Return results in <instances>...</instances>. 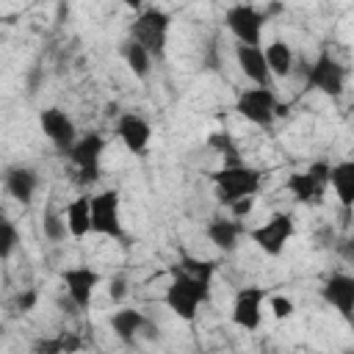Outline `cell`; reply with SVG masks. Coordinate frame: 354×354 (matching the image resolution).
<instances>
[{
  "label": "cell",
  "instance_id": "1",
  "mask_svg": "<svg viewBox=\"0 0 354 354\" xmlns=\"http://www.w3.org/2000/svg\"><path fill=\"white\" fill-rule=\"evenodd\" d=\"M171 279L163 290V304L185 324L196 321L199 315V307H205L210 301V285L213 282H205L199 277H191V274H183V271H169Z\"/></svg>",
  "mask_w": 354,
  "mask_h": 354
},
{
  "label": "cell",
  "instance_id": "2",
  "mask_svg": "<svg viewBox=\"0 0 354 354\" xmlns=\"http://www.w3.org/2000/svg\"><path fill=\"white\" fill-rule=\"evenodd\" d=\"M169 30H171V14L152 6V8H141L136 11L130 28H127V39L138 41L152 61H163L166 58V47H169Z\"/></svg>",
  "mask_w": 354,
  "mask_h": 354
},
{
  "label": "cell",
  "instance_id": "3",
  "mask_svg": "<svg viewBox=\"0 0 354 354\" xmlns=\"http://www.w3.org/2000/svg\"><path fill=\"white\" fill-rule=\"evenodd\" d=\"M213 194L221 205H232L235 199L243 196H257L263 185V171L249 166V163H224L216 171H210Z\"/></svg>",
  "mask_w": 354,
  "mask_h": 354
},
{
  "label": "cell",
  "instance_id": "4",
  "mask_svg": "<svg viewBox=\"0 0 354 354\" xmlns=\"http://www.w3.org/2000/svg\"><path fill=\"white\" fill-rule=\"evenodd\" d=\"M235 111L254 127L268 130V127H274L277 116L282 113V105H279L274 86H254V88H243L235 97Z\"/></svg>",
  "mask_w": 354,
  "mask_h": 354
},
{
  "label": "cell",
  "instance_id": "5",
  "mask_svg": "<svg viewBox=\"0 0 354 354\" xmlns=\"http://www.w3.org/2000/svg\"><path fill=\"white\" fill-rule=\"evenodd\" d=\"M296 235V218L288 213V210H277L271 213L260 227H254L249 232L252 243L268 254V257H279L285 252V246L290 243V238Z\"/></svg>",
  "mask_w": 354,
  "mask_h": 354
},
{
  "label": "cell",
  "instance_id": "6",
  "mask_svg": "<svg viewBox=\"0 0 354 354\" xmlns=\"http://www.w3.org/2000/svg\"><path fill=\"white\" fill-rule=\"evenodd\" d=\"M326 185H329V163L326 160H313L304 171H293L285 180L288 194L299 205H321Z\"/></svg>",
  "mask_w": 354,
  "mask_h": 354
},
{
  "label": "cell",
  "instance_id": "7",
  "mask_svg": "<svg viewBox=\"0 0 354 354\" xmlns=\"http://www.w3.org/2000/svg\"><path fill=\"white\" fill-rule=\"evenodd\" d=\"M105 147H108L105 136L97 133V130H88V133L77 136V138L72 141V147L66 149L69 163L77 169V174H80L83 183H94V180H100V163H102Z\"/></svg>",
  "mask_w": 354,
  "mask_h": 354
},
{
  "label": "cell",
  "instance_id": "8",
  "mask_svg": "<svg viewBox=\"0 0 354 354\" xmlns=\"http://www.w3.org/2000/svg\"><path fill=\"white\" fill-rule=\"evenodd\" d=\"M266 22H268V14L252 3H235L224 11V25L238 44H260Z\"/></svg>",
  "mask_w": 354,
  "mask_h": 354
},
{
  "label": "cell",
  "instance_id": "9",
  "mask_svg": "<svg viewBox=\"0 0 354 354\" xmlns=\"http://www.w3.org/2000/svg\"><path fill=\"white\" fill-rule=\"evenodd\" d=\"M346 66L332 53H318V58L304 69L307 88H315L326 97H340L346 91Z\"/></svg>",
  "mask_w": 354,
  "mask_h": 354
},
{
  "label": "cell",
  "instance_id": "10",
  "mask_svg": "<svg viewBox=\"0 0 354 354\" xmlns=\"http://www.w3.org/2000/svg\"><path fill=\"white\" fill-rule=\"evenodd\" d=\"M91 232L122 238V196L116 188H105L91 196Z\"/></svg>",
  "mask_w": 354,
  "mask_h": 354
},
{
  "label": "cell",
  "instance_id": "11",
  "mask_svg": "<svg viewBox=\"0 0 354 354\" xmlns=\"http://www.w3.org/2000/svg\"><path fill=\"white\" fill-rule=\"evenodd\" d=\"M263 304H266V288H260V285L238 288L232 296L230 321L243 332H254L263 324Z\"/></svg>",
  "mask_w": 354,
  "mask_h": 354
},
{
  "label": "cell",
  "instance_id": "12",
  "mask_svg": "<svg viewBox=\"0 0 354 354\" xmlns=\"http://www.w3.org/2000/svg\"><path fill=\"white\" fill-rule=\"evenodd\" d=\"M61 282L66 288V296L69 301L77 307V310H88L91 301H94V293L102 282L100 271L88 268V266H69L61 271Z\"/></svg>",
  "mask_w": 354,
  "mask_h": 354
},
{
  "label": "cell",
  "instance_id": "13",
  "mask_svg": "<svg viewBox=\"0 0 354 354\" xmlns=\"http://www.w3.org/2000/svg\"><path fill=\"white\" fill-rule=\"evenodd\" d=\"M39 127H41L44 138H47L55 149H61V152H66V149L72 147V141L77 138L75 119H72L64 108H58V105H50V108H44V111L39 113Z\"/></svg>",
  "mask_w": 354,
  "mask_h": 354
},
{
  "label": "cell",
  "instance_id": "14",
  "mask_svg": "<svg viewBox=\"0 0 354 354\" xmlns=\"http://www.w3.org/2000/svg\"><path fill=\"white\" fill-rule=\"evenodd\" d=\"M116 136H119V141L124 144L127 152L144 155L149 141H152V124L138 113H122L116 119Z\"/></svg>",
  "mask_w": 354,
  "mask_h": 354
},
{
  "label": "cell",
  "instance_id": "15",
  "mask_svg": "<svg viewBox=\"0 0 354 354\" xmlns=\"http://www.w3.org/2000/svg\"><path fill=\"white\" fill-rule=\"evenodd\" d=\"M321 296L326 304H332L346 321L354 315V277L351 274H332L321 285Z\"/></svg>",
  "mask_w": 354,
  "mask_h": 354
},
{
  "label": "cell",
  "instance_id": "16",
  "mask_svg": "<svg viewBox=\"0 0 354 354\" xmlns=\"http://www.w3.org/2000/svg\"><path fill=\"white\" fill-rule=\"evenodd\" d=\"M235 61L243 72V77H249L254 86H271V72L263 55L260 44H235Z\"/></svg>",
  "mask_w": 354,
  "mask_h": 354
},
{
  "label": "cell",
  "instance_id": "17",
  "mask_svg": "<svg viewBox=\"0 0 354 354\" xmlns=\"http://www.w3.org/2000/svg\"><path fill=\"white\" fill-rule=\"evenodd\" d=\"M205 235H207V241L216 246V249H221V252H235L238 249V243H241V238L246 235L243 232V224H241V218H227V216H213L210 221H207V227H205Z\"/></svg>",
  "mask_w": 354,
  "mask_h": 354
},
{
  "label": "cell",
  "instance_id": "18",
  "mask_svg": "<svg viewBox=\"0 0 354 354\" xmlns=\"http://www.w3.org/2000/svg\"><path fill=\"white\" fill-rule=\"evenodd\" d=\"M3 185H6V191H8L11 199L28 205L33 199L36 188H39V174L30 166H8L3 171Z\"/></svg>",
  "mask_w": 354,
  "mask_h": 354
},
{
  "label": "cell",
  "instance_id": "19",
  "mask_svg": "<svg viewBox=\"0 0 354 354\" xmlns=\"http://www.w3.org/2000/svg\"><path fill=\"white\" fill-rule=\"evenodd\" d=\"M64 221H66V230L72 238H86L91 232V194L75 196L64 207Z\"/></svg>",
  "mask_w": 354,
  "mask_h": 354
},
{
  "label": "cell",
  "instance_id": "20",
  "mask_svg": "<svg viewBox=\"0 0 354 354\" xmlns=\"http://www.w3.org/2000/svg\"><path fill=\"white\" fill-rule=\"evenodd\" d=\"M108 324H111L113 335H116L122 343H133V340L138 337V332H141V329H144L149 321H147L144 310H136V307H122V310L111 313Z\"/></svg>",
  "mask_w": 354,
  "mask_h": 354
},
{
  "label": "cell",
  "instance_id": "21",
  "mask_svg": "<svg viewBox=\"0 0 354 354\" xmlns=\"http://www.w3.org/2000/svg\"><path fill=\"white\" fill-rule=\"evenodd\" d=\"M263 55H266V64H268L271 77L282 80V77L293 75V69H296V53H293L290 44H285L282 39H274L271 44H266Z\"/></svg>",
  "mask_w": 354,
  "mask_h": 354
},
{
  "label": "cell",
  "instance_id": "22",
  "mask_svg": "<svg viewBox=\"0 0 354 354\" xmlns=\"http://www.w3.org/2000/svg\"><path fill=\"white\" fill-rule=\"evenodd\" d=\"M119 55H122V61H124V66L133 72V77H138V80H147L149 75H152V66H155V61H152V55L138 44V41H133V39H124L122 44H119Z\"/></svg>",
  "mask_w": 354,
  "mask_h": 354
},
{
  "label": "cell",
  "instance_id": "23",
  "mask_svg": "<svg viewBox=\"0 0 354 354\" xmlns=\"http://www.w3.org/2000/svg\"><path fill=\"white\" fill-rule=\"evenodd\" d=\"M329 185L335 188L340 205L348 210L354 205V160H340L329 166Z\"/></svg>",
  "mask_w": 354,
  "mask_h": 354
},
{
  "label": "cell",
  "instance_id": "24",
  "mask_svg": "<svg viewBox=\"0 0 354 354\" xmlns=\"http://www.w3.org/2000/svg\"><path fill=\"white\" fill-rule=\"evenodd\" d=\"M80 348H83V340L75 332H61L55 337H44V340L33 343V351H39V354H69V351H80Z\"/></svg>",
  "mask_w": 354,
  "mask_h": 354
},
{
  "label": "cell",
  "instance_id": "25",
  "mask_svg": "<svg viewBox=\"0 0 354 354\" xmlns=\"http://www.w3.org/2000/svg\"><path fill=\"white\" fill-rule=\"evenodd\" d=\"M169 271H183V274L199 277V279H205V282H213V277H216V260L194 257V254H180V260H177Z\"/></svg>",
  "mask_w": 354,
  "mask_h": 354
},
{
  "label": "cell",
  "instance_id": "26",
  "mask_svg": "<svg viewBox=\"0 0 354 354\" xmlns=\"http://www.w3.org/2000/svg\"><path fill=\"white\" fill-rule=\"evenodd\" d=\"M207 147H210L216 155H221L224 163H241V160H243L241 152H238V141H235V136H232L230 130H216V133H210V136H207Z\"/></svg>",
  "mask_w": 354,
  "mask_h": 354
},
{
  "label": "cell",
  "instance_id": "27",
  "mask_svg": "<svg viewBox=\"0 0 354 354\" xmlns=\"http://www.w3.org/2000/svg\"><path fill=\"white\" fill-rule=\"evenodd\" d=\"M41 232H44V238H47V241L61 243V241L69 235L66 221H64V213H58V210L47 207V210L41 213Z\"/></svg>",
  "mask_w": 354,
  "mask_h": 354
},
{
  "label": "cell",
  "instance_id": "28",
  "mask_svg": "<svg viewBox=\"0 0 354 354\" xmlns=\"http://www.w3.org/2000/svg\"><path fill=\"white\" fill-rule=\"evenodd\" d=\"M19 246V230L11 218H0V260H8Z\"/></svg>",
  "mask_w": 354,
  "mask_h": 354
},
{
  "label": "cell",
  "instance_id": "29",
  "mask_svg": "<svg viewBox=\"0 0 354 354\" xmlns=\"http://www.w3.org/2000/svg\"><path fill=\"white\" fill-rule=\"evenodd\" d=\"M268 307H271V315H274L277 321H285V318H290V315L296 313V304H293V299H288V296H271V299H268Z\"/></svg>",
  "mask_w": 354,
  "mask_h": 354
},
{
  "label": "cell",
  "instance_id": "30",
  "mask_svg": "<svg viewBox=\"0 0 354 354\" xmlns=\"http://www.w3.org/2000/svg\"><path fill=\"white\" fill-rule=\"evenodd\" d=\"M232 218H246L252 210H254V196H243V199H235L232 205H227Z\"/></svg>",
  "mask_w": 354,
  "mask_h": 354
},
{
  "label": "cell",
  "instance_id": "31",
  "mask_svg": "<svg viewBox=\"0 0 354 354\" xmlns=\"http://www.w3.org/2000/svg\"><path fill=\"white\" fill-rule=\"evenodd\" d=\"M36 301H39V293H36L33 288H28V290H22V293L17 296V310H22V313H30V310L36 307Z\"/></svg>",
  "mask_w": 354,
  "mask_h": 354
},
{
  "label": "cell",
  "instance_id": "32",
  "mask_svg": "<svg viewBox=\"0 0 354 354\" xmlns=\"http://www.w3.org/2000/svg\"><path fill=\"white\" fill-rule=\"evenodd\" d=\"M124 293H127V279L119 274V277H113V279H111V285H108V296H111L113 301H122V299H124Z\"/></svg>",
  "mask_w": 354,
  "mask_h": 354
},
{
  "label": "cell",
  "instance_id": "33",
  "mask_svg": "<svg viewBox=\"0 0 354 354\" xmlns=\"http://www.w3.org/2000/svg\"><path fill=\"white\" fill-rule=\"evenodd\" d=\"M122 6H127V8H133V11H141L144 8V0H119Z\"/></svg>",
  "mask_w": 354,
  "mask_h": 354
},
{
  "label": "cell",
  "instance_id": "34",
  "mask_svg": "<svg viewBox=\"0 0 354 354\" xmlns=\"http://www.w3.org/2000/svg\"><path fill=\"white\" fill-rule=\"evenodd\" d=\"M0 218H8V216H6V207H3V202H0Z\"/></svg>",
  "mask_w": 354,
  "mask_h": 354
}]
</instances>
